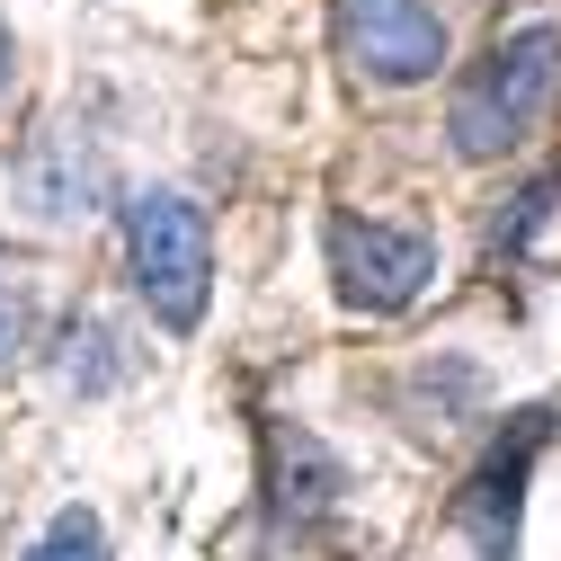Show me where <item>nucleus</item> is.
I'll return each instance as SVG.
<instances>
[{
  "mask_svg": "<svg viewBox=\"0 0 561 561\" xmlns=\"http://www.w3.org/2000/svg\"><path fill=\"white\" fill-rule=\"evenodd\" d=\"M552 99H561V27H517L455 81L446 134H455L463 161H500L526 134H543Z\"/></svg>",
  "mask_w": 561,
  "mask_h": 561,
  "instance_id": "f257e3e1",
  "label": "nucleus"
},
{
  "mask_svg": "<svg viewBox=\"0 0 561 561\" xmlns=\"http://www.w3.org/2000/svg\"><path fill=\"white\" fill-rule=\"evenodd\" d=\"M543 446H552V410L535 401V410L508 419L500 446L481 455V472L455 490V526L472 535L481 561H517V517H526V481H535V455Z\"/></svg>",
  "mask_w": 561,
  "mask_h": 561,
  "instance_id": "39448f33",
  "label": "nucleus"
},
{
  "mask_svg": "<svg viewBox=\"0 0 561 561\" xmlns=\"http://www.w3.org/2000/svg\"><path fill=\"white\" fill-rule=\"evenodd\" d=\"M27 561H107V526L90 517V508H62L45 535H36V552Z\"/></svg>",
  "mask_w": 561,
  "mask_h": 561,
  "instance_id": "9d476101",
  "label": "nucleus"
},
{
  "mask_svg": "<svg viewBox=\"0 0 561 561\" xmlns=\"http://www.w3.org/2000/svg\"><path fill=\"white\" fill-rule=\"evenodd\" d=\"M259 455H267V535L276 543H304V535H321L330 517H339V500H347V472H339V455L312 437V428H295V419H267L259 428Z\"/></svg>",
  "mask_w": 561,
  "mask_h": 561,
  "instance_id": "423d86ee",
  "label": "nucleus"
},
{
  "mask_svg": "<svg viewBox=\"0 0 561 561\" xmlns=\"http://www.w3.org/2000/svg\"><path fill=\"white\" fill-rule=\"evenodd\" d=\"M0 81H10V27H0Z\"/></svg>",
  "mask_w": 561,
  "mask_h": 561,
  "instance_id": "f8f14e48",
  "label": "nucleus"
},
{
  "mask_svg": "<svg viewBox=\"0 0 561 561\" xmlns=\"http://www.w3.org/2000/svg\"><path fill=\"white\" fill-rule=\"evenodd\" d=\"M330 276H339V304L347 312H410L437 276V241L428 232H401L375 215H339L330 224Z\"/></svg>",
  "mask_w": 561,
  "mask_h": 561,
  "instance_id": "7ed1b4c3",
  "label": "nucleus"
},
{
  "mask_svg": "<svg viewBox=\"0 0 561 561\" xmlns=\"http://www.w3.org/2000/svg\"><path fill=\"white\" fill-rule=\"evenodd\" d=\"M19 330H27V295H19V276L0 267V357L19 347Z\"/></svg>",
  "mask_w": 561,
  "mask_h": 561,
  "instance_id": "9b49d317",
  "label": "nucleus"
},
{
  "mask_svg": "<svg viewBox=\"0 0 561 561\" xmlns=\"http://www.w3.org/2000/svg\"><path fill=\"white\" fill-rule=\"evenodd\" d=\"M107 347H116V330H107V321H72V330H62V383H81V392L116 383L125 366L107 357Z\"/></svg>",
  "mask_w": 561,
  "mask_h": 561,
  "instance_id": "1a4fd4ad",
  "label": "nucleus"
},
{
  "mask_svg": "<svg viewBox=\"0 0 561 561\" xmlns=\"http://www.w3.org/2000/svg\"><path fill=\"white\" fill-rule=\"evenodd\" d=\"M552 215H561V170H543L535 187H517V196H508V215L490 224V259H526V241H535Z\"/></svg>",
  "mask_w": 561,
  "mask_h": 561,
  "instance_id": "6e6552de",
  "label": "nucleus"
},
{
  "mask_svg": "<svg viewBox=\"0 0 561 561\" xmlns=\"http://www.w3.org/2000/svg\"><path fill=\"white\" fill-rule=\"evenodd\" d=\"M472 401H481V366L472 357H437V366L410 375V419L419 428H455Z\"/></svg>",
  "mask_w": 561,
  "mask_h": 561,
  "instance_id": "0eeeda50",
  "label": "nucleus"
},
{
  "mask_svg": "<svg viewBox=\"0 0 561 561\" xmlns=\"http://www.w3.org/2000/svg\"><path fill=\"white\" fill-rule=\"evenodd\" d=\"M339 54L383 90H419L446 72V19L437 0H339Z\"/></svg>",
  "mask_w": 561,
  "mask_h": 561,
  "instance_id": "20e7f679",
  "label": "nucleus"
},
{
  "mask_svg": "<svg viewBox=\"0 0 561 561\" xmlns=\"http://www.w3.org/2000/svg\"><path fill=\"white\" fill-rule=\"evenodd\" d=\"M125 259H134V295L152 304L161 330H196L205 295H215V232L187 196L144 187L125 205Z\"/></svg>",
  "mask_w": 561,
  "mask_h": 561,
  "instance_id": "f03ea898",
  "label": "nucleus"
}]
</instances>
